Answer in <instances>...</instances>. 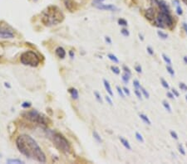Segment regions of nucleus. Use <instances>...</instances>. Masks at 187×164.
<instances>
[{"instance_id": "obj_39", "label": "nucleus", "mask_w": 187, "mask_h": 164, "mask_svg": "<svg viewBox=\"0 0 187 164\" xmlns=\"http://www.w3.org/2000/svg\"><path fill=\"white\" fill-rule=\"evenodd\" d=\"M123 71H124V72H126V73L129 74L130 76H132V71H130L129 67H127V66H123Z\"/></svg>"}, {"instance_id": "obj_3", "label": "nucleus", "mask_w": 187, "mask_h": 164, "mask_svg": "<svg viewBox=\"0 0 187 164\" xmlns=\"http://www.w3.org/2000/svg\"><path fill=\"white\" fill-rule=\"evenodd\" d=\"M51 139L53 140L55 147L65 154H69L71 152V146L69 142L66 137L60 133H53L51 135Z\"/></svg>"}, {"instance_id": "obj_5", "label": "nucleus", "mask_w": 187, "mask_h": 164, "mask_svg": "<svg viewBox=\"0 0 187 164\" xmlns=\"http://www.w3.org/2000/svg\"><path fill=\"white\" fill-rule=\"evenodd\" d=\"M20 61L24 66L37 67L40 63L39 56L33 51H27L20 56Z\"/></svg>"}, {"instance_id": "obj_37", "label": "nucleus", "mask_w": 187, "mask_h": 164, "mask_svg": "<svg viewBox=\"0 0 187 164\" xmlns=\"http://www.w3.org/2000/svg\"><path fill=\"white\" fill-rule=\"evenodd\" d=\"M117 92H118V94L121 96V97L124 99V98H125V94H124V93H123V89H121V88L119 87V86H117Z\"/></svg>"}, {"instance_id": "obj_56", "label": "nucleus", "mask_w": 187, "mask_h": 164, "mask_svg": "<svg viewBox=\"0 0 187 164\" xmlns=\"http://www.w3.org/2000/svg\"><path fill=\"white\" fill-rule=\"evenodd\" d=\"M182 1H183V2H184V3H185L186 5H187V0H182Z\"/></svg>"}, {"instance_id": "obj_23", "label": "nucleus", "mask_w": 187, "mask_h": 164, "mask_svg": "<svg viewBox=\"0 0 187 164\" xmlns=\"http://www.w3.org/2000/svg\"><path fill=\"white\" fill-rule=\"evenodd\" d=\"M157 35L161 39H166L168 38V35L166 33H163V31H157Z\"/></svg>"}, {"instance_id": "obj_15", "label": "nucleus", "mask_w": 187, "mask_h": 164, "mask_svg": "<svg viewBox=\"0 0 187 164\" xmlns=\"http://www.w3.org/2000/svg\"><path fill=\"white\" fill-rule=\"evenodd\" d=\"M119 139H120V141H121V142L122 144V145H123L125 147H126L127 149L132 150V147H131V145H130V144H129V142H128L127 139H125L124 137H119Z\"/></svg>"}, {"instance_id": "obj_31", "label": "nucleus", "mask_w": 187, "mask_h": 164, "mask_svg": "<svg viewBox=\"0 0 187 164\" xmlns=\"http://www.w3.org/2000/svg\"><path fill=\"white\" fill-rule=\"evenodd\" d=\"M136 137H137V139L139 141V142H144V139H143V137L142 135L140 134V133H136Z\"/></svg>"}, {"instance_id": "obj_18", "label": "nucleus", "mask_w": 187, "mask_h": 164, "mask_svg": "<svg viewBox=\"0 0 187 164\" xmlns=\"http://www.w3.org/2000/svg\"><path fill=\"white\" fill-rule=\"evenodd\" d=\"M130 76L129 74L126 73V72H124L122 74V81L125 84H128L129 83V81H130Z\"/></svg>"}, {"instance_id": "obj_49", "label": "nucleus", "mask_w": 187, "mask_h": 164, "mask_svg": "<svg viewBox=\"0 0 187 164\" xmlns=\"http://www.w3.org/2000/svg\"><path fill=\"white\" fill-rule=\"evenodd\" d=\"M173 3H174V5H175V6H178L180 4V1L179 0H173Z\"/></svg>"}, {"instance_id": "obj_53", "label": "nucleus", "mask_w": 187, "mask_h": 164, "mask_svg": "<svg viewBox=\"0 0 187 164\" xmlns=\"http://www.w3.org/2000/svg\"><path fill=\"white\" fill-rule=\"evenodd\" d=\"M69 55H70V56H71L72 58L74 57V53H73V51H69Z\"/></svg>"}, {"instance_id": "obj_36", "label": "nucleus", "mask_w": 187, "mask_h": 164, "mask_svg": "<svg viewBox=\"0 0 187 164\" xmlns=\"http://www.w3.org/2000/svg\"><path fill=\"white\" fill-rule=\"evenodd\" d=\"M178 150H179V152H180V154L185 155V149H184L183 146L181 145V144H179V145H178Z\"/></svg>"}, {"instance_id": "obj_26", "label": "nucleus", "mask_w": 187, "mask_h": 164, "mask_svg": "<svg viewBox=\"0 0 187 164\" xmlns=\"http://www.w3.org/2000/svg\"><path fill=\"white\" fill-rule=\"evenodd\" d=\"M111 70L112 71L113 73L117 74V75H119V74H120V69H119L117 66H111Z\"/></svg>"}, {"instance_id": "obj_10", "label": "nucleus", "mask_w": 187, "mask_h": 164, "mask_svg": "<svg viewBox=\"0 0 187 164\" xmlns=\"http://www.w3.org/2000/svg\"><path fill=\"white\" fill-rule=\"evenodd\" d=\"M158 6L160 9V11L162 13H170V8L169 6L164 1V0H158Z\"/></svg>"}, {"instance_id": "obj_54", "label": "nucleus", "mask_w": 187, "mask_h": 164, "mask_svg": "<svg viewBox=\"0 0 187 164\" xmlns=\"http://www.w3.org/2000/svg\"><path fill=\"white\" fill-rule=\"evenodd\" d=\"M183 60H184V62L185 63V64H187V56H184Z\"/></svg>"}, {"instance_id": "obj_50", "label": "nucleus", "mask_w": 187, "mask_h": 164, "mask_svg": "<svg viewBox=\"0 0 187 164\" xmlns=\"http://www.w3.org/2000/svg\"><path fill=\"white\" fill-rule=\"evenodd\" d=\"M183 28H184V29H185V33H186V34H187V23H183Z\"/></svg>"}, {"instance_id": "obj_17", "label": "nucleus", "mask_w": 187, "mask_h": 164, "mask_svg": "<svg viewBox=\"0 0 187 164\" xmlns=\"http://www.w3.org/2000/svg\"><path fill=\"white\" fill-rule=\"evenodd\" d=\"M92 135H93V137H94V139H95L97 142H99V144H102V139L101 136L99 135V134H98L97 131H93Z\"/></svg>"}, {"instance_id": "obj_55", "label": "nucleus", "mask_w": 187, "mask_h": 164, "mask_svg": "<svg viewBox=\"0 0 187 164\" xmlns=\"http://www.w3.org/2000/svg\"><path fill=\"white\" fill-rule=\"evenodd\" d=\"M139 36H140V39H141V41H143V40H144V38H143V36H142V35H141V33H139Z\"/></svg>"}, {"instance_id": "obj_52", "label": "nucleus", "mask_w": 187, "mask_h": 164, "mask_svg": "<svg viewBox=\"0 0 187 164\" xmlns=\"http://www.w3.org/2000/svg\"><path fill=\"white\" fill-rule=\"evenodd\" d=\"M104 0H95L94 2H93V4L94 3H102Z\"/></svg>"}, {"instance_id": "obj_2", "label": "nucleus", "mask_w": 187, "mask_h": 164, "mask_svg": "<svg viewBox=\"0 0 187 164\" xmlns=\"http://www.w3.org/2000/svg\"><path fill=\"white\" fill-rule=\"evenodd\" d=\"M42 23L47 27L58 25L64 20V14L57 6H49L42 15Z\"/></svg>"}, {"instance_id": "obj_58", "label": "nucleus", "mask_w": 187, "mask_h": 164, "mask_svg": "<svg viewBox=\"0 0 187 164\" xmlns=\"http://www.w3.org/2000/svg\"><path fill=\"white\" fill-rule=\"evenodd\" d=\"M186 147H187V144H186Z\"/></svg>"}, {"instance_id": "obj_44", "label": "nucleus", "mask_w": 187, "mask_h": 164, "mask_svg": "<svg viewBox=\"0 0 187 164\" xmlns=\"http://www.w3.org/2000/svg\"><path fill=\"white\" fill-rule=\"evenodd\" d=\"M172 93H173V94L175 96H176V97H178L179 96H180V94H179V92L176 91L175 89H172Z\"/></svg>"}, {"instance_id": "obj_46", "label": "nucleus", "mask_w": 187, "mask_h": 164, "mask_svg": "<svg viewBox=\"0 0 187 164\" xmlns=\"http://www.w3.org/2000/svg\"><path fill=\"white\" fill-rule=\"evenodd\" d=\"M122 89H123V92H124L125 94H127V96H130V91H129V89H128L127 87H124Z\"/></svg>"}, {"instance_id": "obj_57", "label": "nucleus", "mask_w": 187, "mask_h": 164, "mask_svg": "<svg viewBox=\"0 0 187 164\" xmlns=\"http://www.w3.org/2000/svg\"><path fill=\"white\" fill-rule=\"evenodd\" d=\"M185 99L187 100V94H186V96H185Z\"/></svg>"}, {"instance_id": "obj_14", "label": "nucleus", "mask_w": 187, "mask_h": 164, "mask_svg": "<svg viewBox=\"0 0 187 164\" xmlns=\"http://www.w3.org/2000/svg\"><path fill=\"white\" fill-rule=\"evenodd\" d=\"M68 91H69V93L71 94V96H72V99H78V96H79L78 91H77L75 88H71V89H69Z\"/></svg>"}, {"instance_id": "obj_25", "label": "nucleus", "mask_w": 187, "mask_h": 164, "mask_svg": "<svg viewBox=\"0 0 187 164\" xmlns=\"http://www.w3.org/2000/svg\"><path fill=\"white\" fill-rule=\"evenodd\" d=\"M134 92H135V94H136L137 96V97L139 99H141V89H135V91H134Z\"/></svg>"}, {"instance_id": "obj_27", "label": "nucleus", "mask_w": 187, "mask_h": 164, "mask_svg": "<svg viewBox=\"0 0 187 164\" xmlns=\"http://www.w3.org/2000/svg\"><path fill=\"white\" fill-rule=\"evenodd\" d=\"M160 82H161V84L163 86V87L164 88H165V89H170V86H169V84L167 83V81H165V80L163 78H161L160 79Z\"/></svg>"}, {"instance_id": "obj_7", "label": "nucleus", "mask_w": 187, "mask_h": 164, "mask_svg": "<svg viewBox=\"0 0 187 164\" xmlns=\"http://www.w3.org/2000/svg\"><path fill=\"white\" fill-rule=\"evenodd\" d=\"M158 18L164 23L165 27L171 28L173 26V19L171 18V16L170 15V13H165L160 12V13H159V15H158Z\"/></svg>"}, {"instance_id": "obj_1", "label": "nucleus", "mask_w": 187, "mask_h": 164, "mask_svg": "<svg viewBox=\"0 0 187 164\" xmlns=\"http://www.w3.org/2000/svg\"><path fill=\"white\" fill-rule=\"evenodd\" d=\"M16 145L19 152L30 159L41 163H44L46 162L44 152L38 146V142L31 136L27 134L18 136L16 139Z\"/></svg>"}, {"instance_id": "obj_13", "label": "nucleus", "mask_w": 187, "mask_h": 164, "mask_svg": "<svg viewBox=\"0 0 187 164\" xmlns=\"http://www.w3.org/2000/svg\"><path fill=\"white\" fill-rule=\"evenodd\" d=\"M103 83H104V86H105V89L107 91V93L110 94L111 96H113V92L112 91V87L110 86V84H109V82L107 80H103Z\"/></svg>"}, {"instance_id": "obj_20", "label": "nucleus", "mask_w": 187, "mask_h": 164, "mask_svg": "<svg viewBox=\"0 0 187 164\" xmlns=\"http://www.w3.org/2000/svg\"><path fill=\"white\" fill-rule=\"evenodd\" d=\"M162 58H163V60L165 61V62L167 64L168 66H171L172 65V62H171V60L170 59V58L166 56L165 54H162Z\"/></svg>"}, {"instance_id": "obj_12", "label": "nucleus", "mask_w": 187, "mask_h": 164, "mask_svg": "<svg viewBox=\"0 0 187 164\" xmlns=\"http://www.w3.org/2000/svg\"><path fill=\"white\" fill-rule=\"evenodd\" d=\"M55 53H56V55L58 56L59 58H61V59H63V58L66 56V51H65V50L62 48V47H61V46L58 47V48L56 49Z\"/></svg>"}, {"instance_id": "obj_51", "label": "nucleus", "mask_w": 187, "mask_h": 164, "mask_svg": "<svg viewBox=\"0 0 187 164\" xmlns=\"http://www.w3.org/2000/svg\"><path fill=\"white\" fill-rule=\"evenodd\" d=\"M4 86H5V87H7V88H8V89L11 88V86H10V84H9V83L5 82V83H4Z\"/></svg>"}, {"instance_id": "obj_16", "label": "nucleus", "mask_w": 187, "mask_h": 164, "mask_svg": "<svg viewBox=\"0 0 187 164\" xmlns=\"http://www.w3.org/2000/svg\"><path fill=\"white\" fill-rule=\"evenodd\" d=\"M139 117L141 118V119L143 121L145 124H148V125L151 124V122H150V120L149 119V118L147 117L146 115H145L144 114H139Z\"/></svg>"}, {"instance_id": "obj_28", "label": "nucleus", "mask_w": 187, "mask_h": 164, "mask_svg": "<svg viewBox=\"0 0 187 164\" xmlns=\"http://www.w3.org/2000/svg\"><path fill=\"white\" fill-rule=\"evenodd\" d=\"M166 70H167V71L169 72V74L171 76H175V71L174 70L172 69V67H171L170 66H166Z\"/></svg>"}, {"instance_id": "obj_33", "label": "nucleus", "mask_w": 187, "mask_h": 164, "mask_svg": "<svg viewBox=\"0 0 187 164\" xmlns=\"http://www.w3.org/2000/svg\"><path fill=\"white\" fill-rule=\"evenodd\" d=\"M179 87L180 88V89H182L183 91H187V86H186L185 83L180 82V83L179 84Z\"/></svg>"}, {"instance_id": "obj_48", "label": "nucleus", "mask_w": 187, "mask_h": 164, "mask_svg": "<svg viewBox=\"0 0 187 164\" xmlns=\"http://www.w3.org/2000/svg\"><path fill=\"white\" fill-rule=\"evenodd\" d=\"M3 53V47H2V46H1V45H0V59H1V58H2Z\"/></svg>"}, {"instance_id": "obj_9", "label": "nucleus", "mask_w": 187, "mask_h": 164, "mask_svg": "<svg viewBox=\"0 0 187 164\" xmlns=\"http://www.w3.org/2000/svg\"><path fill=\"white\" fill-rule=\"evenodd\" d=\"M64 4L68 11L73 13L78 9V4L73 0H64Z\"/></svg>"}, {"instance_id": "obj_6", "label": "nucleus", "mask_w": 187, "mask_h": 164, "mask_svg": "<svg viewBox=\"0 0 187 164\" xmlns=\"http://www.w3.org/2000/svg\"><path fill=\"white\" fill-rule=\"evenodd\" d=\"M0 38L4 39H12L14 38L13 29L4 22L0 23Z\"/></svg>"}, {"instance_id": "obj_45", "label": "nucleus", "mask_w": 187, "mask_h": 164, "mask_svg": "<svg viewBox=\"0 0 187 164\" xmlns=\"http://www.w3.org/2000/svg\"><path fill=\"white\" fill-rule=\"evenodd\" d=\"M105 41L108 44H112V39L109 38V36H105Z\"/></svg>"}, {"instance_id": "obj_32", "label": "nucleus", "mask_w": 187, "mask_h": 164, "mask_svg": "<svg viewBox=\"0 0 187 164\" xmlns=\"http://www.w3.org/2000/svg\"><path fill=\"white\" fill-rule=\"evenodd\" d=\"M133 86L135 89H141V84H140V82L137 81V80H135L133 81Z\"/></svg>"}, {"instance_id": "obj_30", "label": "nucleus", "mask_w": 187, "mask_h": 164, "mask_svg": "<svg viewBox=\"0 0 187 164\" xmlns=\"http://www.w3.org/2000/svg\"><path fill=\"white\" fill-rule=\"evenodd\" d=\"M94 94H95V96H96V99H97V100L99 103H101V104H102V96H101V94L98 93V92H97V91H95L94 92Z\"/></svg>"}, {"instance_id": "obj_35", "label": "nucleus", "mask_w": 187, "mask_h": 164, "mask_svg": "<svg viewBox=\"0 0 187 164\" xmlns=\"http://www.w3.org/2000/svg\"><path fill=\"white\" fill-rule=\"evenodd\" d=\"M31 105H32V104H31V102H28V101H25L22 104V107L23 109H28L29 107H31Z\"/></svg>"}, {"instance_id": "obj_47", "label": "nucleus", "mask_w": 187, "mask_h": 164, "mask_svg": "<svg viewBox=\"0 0 187 164\" xmlns=\"http://www.w3.org/2000/svg\"><path fill=\"white\" fill-rule=\"evenodd\" d=\"M167 94V96L170 98V99H174V97H175V96H174V94H173V93H170V92H167V94Z\"/></svg>"}, {"instance_id": "obj_21", "label": "nucleus", "mask_w": 187, "mask_h": 164, "mask_svg": "<svg viewBox=\"0 0 187 164\" xmlns=\"http://www.w3.org/2000/svg\"><path fill=\"white\" fill-rule=\"evenodd\" d=\"M108 58L110 59L111 61H112L114 63H118L119 62V60H118V58L114 55V54H108Z\"/></svg>"}, {"instance_id": "obj_29", "label": "nucleus", "mask_w": 187, "mask_h": 164, "mask_svg": "<svg viewBox=\"0 0 187 164\" xmlns=\"http://www.w3.org/2000/svg\"><path fill=\"white\" fill-rule=\"evenodd\" d=\"M141 93L144 94V96L146 98V99H148V98L150 97V94H149V93L147 92V91H146V89H145V88H143L142 86L141 87Z\"/></svg>"}, {"instance_id": "obj_8", "label": "nucleus", "mask_w": 187, "mask_h": 164, "mask_svg": "<svg viewBox=\"0 0 187 164\" xmlns=\"http://www.w3.org/2000/svg\"><path fill=\"white\" fill-rule=\"evenodd\" d=\"M94 6L101 10H107V11H117L118 10V8L114 6L113 4H103L102 3H94L93 4Z\"/></svg>"}, {"instance_id": "obj_22", "label": "nucleus", "mask_w": 187, "mask_h": 164, "mask_svg": "<svg viewBox=\"0 0 187 164\" xmlns=\"http://www.w3.org/2000/svg\"><path fill=\"white\" fill-rule=\"evenodd\" d=\"M8 163H17V164H20V163H24L23 161L20 160V159H8L7 160Z\"/></svg>"}, {"instance_id": "obj_42", "label": "nucleus", "mask_w": 187, "mask_h": 164, "mask_svg": "<svg viewBox=\"0 0 187 164\" xmlns=\"http://www.w3.org/2000/svg\"><path fill=\"white\" fill-rule=\"evenodd\" d=\"M106 100H107V103H108L109 104H110V105H113L112 100V99H111V97H110V96H106Z\"/></svg>"}, {"instance_id": "obj_38", "label": "nucleus", "mask_w": 187, "mask_h": 164, "mask_svg": "<svg viewBox=\"0 0 187 164\" xmlns=\"http://www.w3.org/2000/svg\"><path fill=\"white\" fill-rule=\"evenodd\" d=\"M176 13H177L178 15H182V13H183L182 8H180V5H178V6H176Z\"/></svg>"}, {"instance_id": "obj_24", "label": "nucleus", "mask_w": 187, "mask_h": 164, "mask_svg": "<svg viewBox=\"0 0 187 164\" xmlns=\"http://www.w3.org/2000/svg\"><path fill=\"white\" fill-rule=\"evenodd\" d=\"M118 24L121 25V26H123V27H127V26L128 25L127 20H125L123 18H119L118 19Z\"/></svg>"}, {"instance_id": "obj_11", "label": "nucleus", "mask_w": 187, "mask_h": 164, "mask_svg": "<svg viewBox=\"0 0 187 164\" xmlns=\"http://www.w3.org/2000/svg\"><path fill=\"white\" fill-rule=\"evenodd\" d=\"M155 16V9L153 8H148L145 13V17L148 20H152Z\"/></svg>"}, {"instance_id": "obj_34", "label": "nucleus", "mask_w": 187, "mask_h": 164, "mask_svg": "<svg viewBox=\"0 0 187 164\" xmlns=\"http://www.w3.org/2000/svg\"><path fill=\"white\" fill-rule=\"evenodd\" d=\"M121 33L124 36H129L130 35V33H129V31L126 28H122L121 30Z\"/></svg>"}, {"instance_id": "obj_40", "label": "nucleus", "mask_w": 187, "mask_h": 164, "mask_svg": "<svg viewBox=\"0 0 187 164\" xmlns=\"http://www.w3.org/2000/svg\"><path fill=\"white\" fill-rule=\"evenodd\" d=\"M146 51H147V52H148V53H149L150 56H153V55H154V51H153V49H152L150 46H148V47H147Z\"/></svg>"}, {"instance_id": "obj_4", "label": "nucleus", "mask_w": 187, "mask_h": 164, "mask_svg": "<svg viewBox=\"0 0 187 164\" xmlns=\"http://www.w3.org/2000/svg\"><path fill=\"white\" fill-rule=\"evenodd\" d=\"M23 117L26 118L28 120L31 121V122L36 123L43 126H48L51 123V121L49 120L48 118H47L44 114L39 113L36 109L29 110L28 112H25L23 114Z\"/></svg>"}, {"instance_id": "obj_43", "label": "nucleus", "mask_w": 187, "mask_h": 164, "mask_svg": "<svg viewBox=\"0 0 187 164\" xmlns=\"http://www.w3.org/2000/svg\"><path fill=\"white\" fill-rule=\"evenodd\" d=\"M135 69H136L137 72H138V73H141V71H142L141 66H140V65H137V66H136V67H135Z\"/></svg>"}, {"instance_id": "obj_19", "label": "nucleus", "mask_w": 187, "mask_h": 164, "mask_svg": "<svg viewBox=\"0 0 187 164\" xmlns=\"http://www.w3.org/2000/svg\"><path fill=\"white\" fill-rule=\"evenodd\" d=\"M162 104H163V106L165 107V109H166L168 111V112H170V113H171V107H170V105L169 104V103L166 101V100H163L162 101Z\"/></svg>"}, {"instance_id": "obj_41", "label": "nucleus", "mask_w": 187, "mask_h": 164, "mask_svg": "<svg viewBox=\"0 0 187 164\" xmlns=\"http://www.w3.org/2000/svg\"><path fill=\"white\" fill-rule=\"evenodd\" d=\"M170 135H171V137H173V139H178V135H177V134L175 133V132H174V131H170Z\"/></svg>"}]
</instances>
